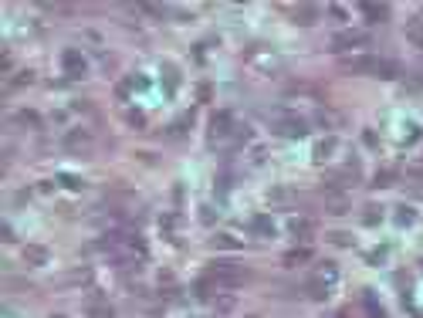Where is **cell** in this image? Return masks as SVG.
<instances>
[{"label":"cell","mask_w":423,"mask_h":318,"mask_svg":"<svg viewBox=\"0 0 423 318\" xmlns=\"http://www.w3.org/2000/svg\"><path fill=\"white\" fill-rule=\"evenodd\" d=\"M61 183H65L68 190H78V186H81V179H74V176H61Z\"/></svg>","instance_id":"cell-24"},{"label":"cell","mask_w":423,"mask_h":318,"mask_svg":"<svg viewBox=\"0 0 423 318\" xmlns=\"http://www.w3.org/2000/svg\"><path fill=\"white\" fill-rule=\"evenodd\" d=\"M275 132H278V136H288V139H301V136H308V122H305V119H288Z\"/></svg>","instance_id":"cell-4"},{"label":"cell","mask_w":423,"mask_h":318,"mask_svg":"<svg viewBox=\"0 0 423 318\" xmlns=\"http://www.w3.org/2000/svg\"><path fill=\"white\" fill-rule=\"evenodd\" d=\"M230 125H234L230 112H217V115L210 119V142H220V139H227V136L234 132Z\"/></svg>","instance_id":"cell-3"},{"label":"cell","mask_w":423,"mask_h":318,"mask_svg":"<svg viewBox=\"0 0 423 318\" xmlns=\"http://www.w3.org/2000/svg\"><path fill=\"white\" fill-rule=\"evenodd\" d=\"M332 240H335V244H342V247H349V244H352V240H349V234H332Z\"/></svg>","instance_id":"cell-27"},{"label":"cell","mask_w":423,"mask_h":318,"mask_svg":"<svg viewBox=\"0 0 423 318\" xmlns=\"http://www.w3.org/2000/svg\"><path fill=\"white\" fill-rule=\"evenodd\" d=\"M396 220H400V224H410V220H413V210H410V207H400Z\"/></svg>","instance_id":"cell-21"},{"label":"cell","mask_w":423,"mask_h":318,"mask_svg":"<svg viewBox=\"0 0 423 318\" xmlns=\"http://www.w3.org/2000/svg\"><path fill=\"white\" fill-rule=\"evenodd\" d=\"M376 186H393V173H389V169L376 173Z\"/></svg>","instance_id":"cell-20"},{"label":"cell","mask_w":423,"mask_h":318,"mask_svg":"<svg viewBox=\"0 0 423 318\" xmlns=\"http://www.w3.org/2000/svg\"><path fill=\"white\" fill-rule=\"evenodd\" d=\"M329 213H349V200L342 190H329Z\"/></svg>","instance_id":"cell-6"},{"label":"cell","mask_w":423,"mask_h":318,"mask_svg":"<svg viewBox=\"0 0 423 318\" xmlns=\"http://www.w3.org/2000/svg\"><path fill=\"white\" fill-rule=\"evenodd\" d=\"M166 88H169V91H173V88H176V71H173V68H169V71H166Z\"/></svg>","instance_id":"cell-26"},{"label":"cell","mask_w":423,"mask_h":318,"mask_svg":"<svg viewBox=\"0 0 423 318\" xmlns=\"http://www.w3.org/2000/svg\"><path fill=\"white\" fill-rule=\"evenodd\" d=\"M359 44H369V37L359 34V31H339V34H332V51H349V48H359Z\"/></svg>","instance_id":"cell-2"},{"label":"cell","mask_w":423,"mask_h":318,"mask_svg":"<svg viewBox=\"0 0 423 318\" xmlns=\"http://www.w3.org/2000/svg\"><path fill=\"white\" fill-rule=\"evenodd\" d=\"M308 295H312L315 301H322V298L329 295V284H325V281H312V284H308Z\"/></svg>","instance_id":"cell-13"},{"label":"cell","mask_w":423,"mask_h":318,"mask_svg":"<svg viewBox=\"0 0 423 318\" xmlns=\"http://www.w3.org/2000/svg\"><path fill=\"white\" fill-rule=\"evenodd\" d=\"M406 37H410L413 48H423V20L420 17H413V20L406 24Z\"/></svg>","instance_id":"cell-8"},{"label":"cell","mask_w":423,"mask_h":318,"mask_svg":"<svg viewBox=\"0 0 423 318\" xmlns=\"http://www.w3.org/2000/svg\"><path fill=\"white\" fill-rule=\"evenodd\" d=\"M88 142H92V136H88L85 129H71L68 136H65V146H68V149H85Z\"/></svg>","instance_id":"cell-7"},{"label":"cell","mask_w":423,"mask_h":318,"mask_svg":"<svg viewBox=\"0 0 423 318\" xmlns=\"http://www.w3.org/2000/svg\"><path fill=\"white\" fill-rule=\"evenodd\" d=\"M315 14H318L315 7H301V10L294 14V20H298V24H315Z\"/></svg>","instance_id":"cell-14"},{"label":"cell","mask_w":423,"mask_h":318,"mask_svg":"<svg viewBox=\"0 0 423 318\" xmlns=\"http://www.w3.org/2000/svg\"><path fill=\"white\" fill-rule=\"evenodd\" d=\"M332 149H335V139L329 136V139H322V142L315 146V156H318V159H325V156H329V153H332Z\"/></svg>","instance_id":"cell-15"},{"label":"cell","mask_w":423,"mask_h":318,"mask_svg":"<svg viewBox=\"0 0 423 318\" xmlns=\"http://www.w3.org/2000/svg\"><path fill=\"white\" fill-rule=\"evenodd\" d=\"M308 257H312V250L305 247V250H291V254H288L284 261H288V264H298V261H308Z\"/></svg>","instance_id":"cell-18"},{"label":"cell","mask_w":423,"mask_h":318,"mask_svg":"<svg viewBox=\"0 0 423 318\" xmlns=\"http://www.w3.org/2000/svg\"><path fill=\"white\" fill-rule=\"evenodd\" d=\"M213 244H217V247H230V250L237 247V240H234V237H227V234H223V237H217Z\"/></svg>","instance_id":"cell-23"},{"label":"cell","mask_w":423,"mask_h":318,"mask_svg":"<svg viewBox=\"0 0 423 318\" xmlns=\"http://www.w3.org/2000/svg\"><path fill=\"white\" fill-rule=\"evenodd\" d=\"M129 122H132L136 129H142V125H146V115H142V112H129Z\"/></svg>","instance_id":"cell-22"},{"label":"cell","mask_w":423,"mask_h":318,"mask_svg":"<svg viewBox=\"0 0 423 318\" xmlns=\"http://www.w3.org/2000/svg\"><path fill=\"white\" fill-rule=\"evenodd\" d=\"M17 122H20V125H31V129H37V125H41V119H37L34 112H17Z\"/></svg>","instance_id":"cell-16"},{"label":"cell","mask_w":423,"mask_h":318,"mask_svg":"<svg viewBox=\"0 0 423 318\" xmlns=\"http://www.w3.org/2000/svg\"><path fill=\"white\" fill-rule=\"evenodd\" d=\"M362 14H366L372 24H379V20H386V17H389V7H379V3H362Z\"/></svg>","instance_id":"cell-9"},{"label":"cell","mask_w":423,"mask_h":318,"mask_svg":"<svg viewBox=\"0 0 423 318\" xmlns=\"http://www.w3.org/2000/svg\"><path fill=\"white\" fill-rule=\"evenodd\" d=\"M379 220V207H369V213H366V224H376Z\"/></svg>","instance_id":"cell-25"},{"label":"cell","mask_w":423,"mask_h":318,"mask_svg":"<svg viewBox=\"0 0 423 318\" xmlns=\"http://www.w3.org/2000/svg\"><path fill=\"white\" fill-rule=\"evenodd\" d=\"M254 230H261V234H275V227H271L268 217H257V220H254Z\"/></svg>","instance_id":"cell-19"},{"label":"cell","mask_w":423,"mask_h":318,"mask_svg":"<svg viewBox=\"0 0 423 318\" xmlns=\"http://www.w3.org/2000/svg\"><path fill=\"white\" fill-rule=\"evenodd\" d=\"M406 88H410V91H417V88H423V78H410V81H406Z\"/></svg>","instance_id":"cell-28"},{"label":"cell","mask_w":423,"mask_h":318,"mask_svg":"<svg viewBox=\"0 0 423 318\" xmlns=\"http://www.w3.org/2000/svg\"><path fill=\"white\" fill-rule=\"evenodd\" d=\"M410 173H413V176H423V159H420V162H413V166H410Z\"/></svg>","instance_id":"cell-29"},{"label":"cell","mask_w":423,"mask_h":318,"mask_svg":"<svg viewBox=\"0 0 423 318\" xmlns=\"http://www.w3.org/2000/svg\"><path fill=\"white\" fill-rule=\"evenodd\" d=\"M61 61H65V68H68L71 78H81V75H85V61H81V54H78V51H65V58H61Z\"/></svg>","instance_id":"cell-5"},{"label":"cell","mask_w":423,"mask_h":318,"mask_svg":"<svg viewBox=\"0 0 423 318\" xmlns=\"http://www.w3.org/2000/svg\"><path fill=\"white\" fill-rule=\"evenodd\" d=\"M24 257H27L31 264H48V250H44V247H27Z\"/></svg>","instance_id":"cell-11"},{"label":"cell","mask_w":423,"mask_h":318,"mask_svg":"<svg viewBox=\"0 0 423 318\" xmlns=\"http://www.w3.org/2000/svg\"><path fill=\"white\" fill-rule=\"evenodd\" d=\"M88 318H112V308L109 305H102L98 298L92 301V308H88Z\"/></svg>","instance_id":"cell-12"},{"label":"cell","mask_w":423,"mask_h":318,"mask_svg":"<svg viewBox=\"0 0 423 318\" xmlns=\"http://www.w3.org/2000/svg\"><path fill=\"white\" fill-rule=\"evenodd\" d=\"M376 78H400V65L396 61H379V75Z\"/></svg>","instance_id":"cell-10"},{"label":"cell","mask_w":423,"mask_h":318,"mask_svg":"<svg viewBox=\"0 0 423 318\" xmlns=\"http://www.w3.org/2000/svg\"><path fill=\"white\" fill-rule=\"evenodd\" d=\"M291 234H298V237L312 234V220H291Z\"/></svg>","instance_id":"cell-17"},{"label":"cell","mask_w":423,"mask_h":318,"mask_svg":"<svg viewBox=\"0 0 423 318\" xmlns=\"http://www.w3.org/2000/svg\"><path fill=\"white\" fill-rule=\"evenodd\" d=\"M379 61H383V58H372V54L349 58V61H342V71H352V75H379Z\"/></svg>","instance_id":"cell-1"}]
</instances>
